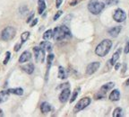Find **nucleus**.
<instances>
[{
	"instance_id": "obj_28",
	"label": "nucleus",
	"mask_w": 129,
	"mask_h": 117,
	"mask_svg": "<svg viewBox=\"0 0 129 117\" xmlns=\"http://www.w3.org/2000/svg\"><path fill=\"white\" fill-rule=\"evenodd\" d=\"M6 55V58H5L4 61H3L5 65L7 64V62H8V61H9V60H10V57H11V53H10V51H7Z\"/></svg>"
},
{
	"instance_id": "obj_11",
	"label": "nucleus",
	"mask_w": 129,
	"mask_h": 117,
	"mask_svg": "<svg viewBox=\"0 0 129 117\" xmlns=\"http://www.w3.org/2000/svg\"><path fill=\"white\" fill-rule=\"evenodd\" d=\"M30 58H31V54H30V52L28 51H25L22 53V55H21L20 58H19V62L20 63L27 62V61H30Z\"/></svg>"
},
{
	"instance_id": "obj_32",
	"label": "nucleus",
	"mask_w": 129,
	"mask_h": 117,
	"mask_svg": "<svg viewBox=\"0 0 129 117\" xmlns=\"http://www.w3.org/2000/svg\"><path fill=\"white\" fill-rule=\"evenodd\" d=\"M125 54L129 53V42L126 43V45H125Z\"/></svg>"
},
{
	"instance_id": "obj_26",
	"label": "nucleus",
	"mask_w": 129,
	"mask_h": 117,
	"mask_svg": "<svg viewBox=\"0 0 129 117\" xmlns=\"http://www.w3.org/2000/svg\"><path fill=\"white\" fill-rule=\"evenodd\" d=\"M123 111H122V109H121L120 107H117V108H116L114 111H113V116L114 117H121L122 115H123Z\"/></svg>"
},
{
	"instance_id": "obj_31",
	"label": "nucleus",
	"mask_w": 129,
	"mask_h": 117,
	"mask_svg": "<svg viewBox=\"0 0 129 117\" xmlns=\"http://www.w3.org/2000/svg\"><path fill=\"white\" fill-rule=\"evenodd\" d=\"M37 24H38V19L34 18V19H33V21H32V23L30 24V26H31V27L35 26V25H36Z\"/></svg>"
},
{
	"instance_id": "obj_29",
	"label": "nucleus",
	"mask_w": 129,
	"mask_h": 117,
	"mask_svg": "<svg viewBox=\"0 0 129 117\" xmlns=\"http://www.w3.org/2000/svg\"><path fill=\"white\" fill-rule=\"evenodd\" d=\"M63 14V11H58V12H57L56 14H55V16H54V21L57 20V19H58L59 17L61 16V14Z\"/></svg>"
},
{
	"instance_id": "obj_24",
	"label": "nucleus",
	"mask_w": 129,
	"mask_h": 117,
	"mask_svg": "<svg viewBox=\"0 0 129 117\" xmlns=\"http://www.w3.org/2000/svg\"><path fill=\"white\" fill-rule=\"evenodd\" d=\"M80 90H81V88L80 87H76V88L75 89V91H74V93H73V95H72V97L70 98V103H73V102H75V100L76 99V97H77V95H78V94H79V92H80Z\"/></svg>"
},
{
	"instance_id": "obj_25",
	"label": "nucleus",
	"mask_w": 129,
	"mask_h": 117,
	"mask_svg": "<svg viewBox=\"0 0 129 117\" xmlns=\"http://www.w3.org/2000/svg\"><path fill=\"white\" fill-rule=\"evenodd\" d=\"M30 32H24L23 33H22V35H21V41H22V43H25V42L30 38Z\"/></svg>"
},
{
	"instance_id": "obj_17",
	"label": "nucleus",
	"mask_w": 129,
	"mask_h": 117,
	"mask_svg": "<svg viewBox=\"0 0 129 117\" xmlns=\"http://www.w3.org/2000/svg\"><path fill=\"white\" fill-rule=\"evenodd\" d=\"M22 69L24 72H26L27 74H31L34 71V65L32 64V63H28V64L22 66Z\"/></svg>"
},
{
	"instance_id": "obj_8",
	"label": "nucleus",
	"mask_w": 129,
	"mask_h": 117,
	"mask_svg": "<svg viewBox=\"0 0 129 117\" xmlns=\"http://www.w3.org/2000/svg\"><path fill=\"white\" fill-rule=\"evenodd\" d=\"M100 67H101V63H100L99 61H95V62L90 63L86 68V74L92 75L93 73H95L99 69Z\"/></svg>"
},
{
	"instance_id": "obj_21",
	"label": "nucleus",
	"mask_w": 129,
	"mask_h": 117,
	"mask_svg": "<svg viewBox=\"0 0 129 117\" xmlns=\"http://www.w3.org/2000/svg\"><path fill=\"white\" fill-rule=\"evenodd\" d=\"M53 37V31L52 30H47L46 32L43 33V40L48 41L50 40Z\"/></svg>"
},
{
	"instance_id": "obj_2",
	"label": "nucleus",
	"mask_w": 129,
	"mask_h": 117,
	"mask_svg": "<svg viewBox=\"0 0 129 117\" xmlns=\"http://www.w3.org/2000/svg\"><path fill=\"white\" fill-rule=\"evenodd\" d=\"M111 47H112V42L109 39H105L96 47L95 53L99 57H104L109 52Z\"/></svg>"
},
{
	"instance_id": "obj_27",
	"label": "nucleus",
	"mask_w": 129,
	"mask_h": 117,
	"mask_svg": "<svg viewBox=\"0 0 129 117\" xmlns=\"http://www.w3.org/2000/svg\"><path fill=\"white\" fill-rule=\"evenodd\" d=\"M105 4L108 6H113V5L118 4V0H105Z\"/></svg>"
},
{
	"instance_id": "obj_7",
	"label": "nucleus",
	"mask_w": 129,
	"mask_h": 117,
	"mask_svg": "<svg viewBox=\"0 0 129 117\" xmlns=\"http://www.w3.org/2000/svg\"><path fill=\"white\" fill-rule=\"evenodd\" d=\"M113 19L116 21L117 23H122L126 19V14L125 12L121 9V8H117L115 11V14H113Z\"/></svg>"
},
{
	"instance_id": "obj_4",
	"label": "nucleus",
	"mask_w": 129,
	"mask_h": 117,
	"mask_svg": "<svg viewBox=\"0 0 129 117\" xmlns=\"http://www.w3.org/2000/svg\"><path fill=\"white\" fill-rule=\"evenodd\" d=\"M15 32H16V31L14 27H12V26L6 27V28L2 31V32H1V39H2L3 41H6V42L12 40V39L15 36Z\"/></svg>"
},
{
	"instance_id": "obj_36",
	"label": "nucleus",
	"mask_w": 129,
	"mask_h": 117,
	"mask_svg": "<svg viewBox=\"0 0 129 117\" xmlns=\"http://www.w3.org/2000/svg\"><path fill=\"white\" fill-rule=\"evenodd\" d=\"M125 85L127 86V87H129V79L126 80V82H125Z\"/></svg>"
},
{
	"instance_id": "obj_34",
	"label": "nucleus",
	"mask_w": 129,
	"mask_h": 117,
	"mask_svg": "<svg viewBox=\"0 0 129 117\" xmlns=\"http://www.w3.org/2000/svg\"><path fill=\"white\" fill-rule=\"evenodd\" d=\"M33 16H34V14H33V13H32V14H30V17H29V18H28V20H27V23H30V21L32 20V17H33Z\"/></svg>"
},
{
	"instance_id": "obj_16",
	"label": "nucleus",
	"mask_w": 129,
	"mask_h": 117,
	"mask_svg": "<svg viewBox=\"0 0 129 117\" xmlns=\"http://www.w3.org/2000/svg\"><path fill=\"white\" fill-rule=\"evenodd\" d=\"M40 111L42 113H48L51 111V105L48 102H43L40 105Z\"/></svg>"
},
{
	"instance_id": "obj_14",
	"label": "nucleus",
	"mask_w": 129,
	"mask_h": 117,
	"mask_svg": "<svg viewBox=\"0 0 129 117\" xmlns=\"http://www.w3.org/2000/svg\"><path fill=\"white\" fill-rule=\"evenodd\" d=\"M10 95V92L8 90H3L0 92V104L5 103L6 101H7Z\"/></svg>"
},
{
	"instance_id": "obj_10",
	"label": "nucleus",
	"mask_w": 129,
	"mask_h": 117,
	"mask_svg": "<svg viewBox=\"0 0 129 117\" xmlns=\"http://www.w3.org/2000/svg\"><path fill=\"white\" fill-rule=\"evenodd\" d=\"M121 30H122V26H120V25H117V26H115V27H112V28H110L109 31H108V32H109V34L110 35L111 37H117L118 36V34L120 33Z\"/></svg>"
},
{
	"instance_id": "obj_23",
	"label": "nucleus",
	"mask_w": 129,
	"mask_h": 117,
	"mask_svg": "<svg viewBox=\"0 0 129 117\" xmlns=\"http://www.w3.org/2000/svg\"><path fill=\"white\" fill-rule=\"evenodd\" d=\"M53 60H54V54L49 53L48 56V58H47V68H48V69H49V68L51 67V65H52Z\"/></svg>"
},
{
	"instance_id": "obj_22",
	"label": "nucleus",
	"mask_w": 129,
	"mask_h": 117,
	"mask_svg": "<svg viewBox=\"0 0 129 117\" xmlns=\"http://www.w3.org/2000/svg\"><path fill=\"white\" fill-rule=\"evenodd\" d=\"M58 77L60 79H64L67 77V73H66V70L63 67H59L58 68Z\"/></svg>"
},
{
	"instance_id": "obj_19",
	"label": "nucleus",
	"mask_w": 129,
	"mask_h": 117,
	"mask_svg": "<svg viewBox=\"0 0 129 117\" xmlns=\"http://www.w3.org/2000/svg\"><path fill=\"white\" fill-rule=\"evenodd\" d=\"M120 53H121V50H118V51H116V52L113 54L112 58H111V60L109 61V62L111 63V65H115L116 63H117V61H118L119 57H120Z\"/></svg>"
},
{
	"instance_id": "obj_1",
	"label": "nucleus",
	"mask_w": 129,
	"mask_h": 117,
	"mask_svg": "<svg viewBox=\"0 0 129 117\" xmlns=\"http://www.w3.org/2000/svg\"><path fill=\"white\" fill-rule=\"evenodd\" d=\"M72 36L70 30L66 25H61L59 27H56L53 30V39L55 41H61L64 39L70 38Z\"/></svg>"
},
{
	"instance_id": "obj_13",
	"label": "nucleus",
	"mask_w": 129,
	"mask_h": 117,
	"mask_svg": "<svg viewBox=\"0 0 129 117\" xmlns=\"http://www.w3.org/2000/svg\"><path fill=\"white\" fill-rule=\"evenodd\" d=\"M114 87H115V83L114 82H109V83H107V84L103 85L102 87H101V90L100 91L102 92L103 94H106L108 91H109L110 89H112Z\"/></svg>"
},
{
	"instance_id": "obj_20",
	"label": "nucleus",
	"mask_w": 129,
	"mask_h": 117,
	"mask_svg": "<svg viewBox=\"0 0 129 117\" xmlns=\"http://www.w3.org/2000/svg\"><path fill=\"white\" fill-rule=\"evenodd\" d=\"M8 91L10 92V94H14L17 95H23V89L22 87H16V88L8 89Z\"/></svg>"
},
{
	"instance_id": "obj_18",
	"label": "nucleus",
	"mask_w": 129,
	"mask_h": 117,
	"mask_svg": "<svg viewBox=\"0 0 129 117\" xmlns=\"http://www.w3.org/2000/svg\"><path fill=\"white\" fill-rule=\"evenodd\" d=\"M46 9V3L45 0H38V13L40 14H42V13Z\"/></svg>"
},
{
	"instance_id": "obj_9",
	"label": "nucleus",
	"mask_w": 129,
	"mask_h": 117,
	"mask_svg": "<svg viewBox=\"0 0 129 117\" xmlns=\"http://www.w3.org/2000/svg\"><path fill=\"white\" fill-rule=\"evenodd\" d=\"M70 89H69V87H66V88H64L62 90V92L60 93V95H59V101L61 102V103H66V102L68 100L69 96H70Z\"/></svg>"
},
{
	"instance_id": "obj_15",
	"label": "nucleus",
	"mask_w": 129,
	"mask_h": 117,
	"mask_svg": "<svg viewBox=\"0 0 129 117\" xmlns=\"http://www.w3.org/2000/svg\"><path fill=\"white\" fill-rule=\"evenodd\" d=\"M40 47L41 49H43L45 51H48V52H50L52 51V45H51L50 43H48V41H44L42 43H40Z\"/></svg>"
},
{
	"instance_id": "obj_37",
	"label": "nucleus",
	"mask_w": 129,
	"mask_h": 117,
	"mask_svg": "<svg viewBox=\"0 0 129 117\" xmlns=\"http://www.w3.org/2000/svg\"><path fill=\"white\" fill-rule=\"evenodd\" d=\"M3 115H4V113H3V111L0 109V116H3Z\"/></svg>"
},
{
	"instance_id": "obj_3",
	"label": "nucleus",
	"mask_w": 129,
	"mask_h": 117,
	"mask_svg": "<svg viewBox=\"0 0 129 117\" xmlns=\"http://www.w3.org/2000/svg\"><path fill=\"white\" fill-rule=\"evenodd\" d=\"M105 4L99 0H91L88 4V10L92 14H99L104 9Z\"/></svg>"
},
{
	"instance_id": "obj_12",
	"label": "nucleus",
	"mask_w": 129,
	"mask_h": 117,
	"mask_svg": "<svg viewBox=\"0 0 129 117\" xmlns=\"http://www.w3.org/2000/svg\"><path fill=\"white\" fill-rule=\"evenodd\" d=\"M109 98L110 101H113V102L118 101L119 98H120V92H119L118 89H115V90H113L110 93V95H109Z\"/></svg>"
},
{
	"instance_id": "obj_30",
	"label": "nucleus",
	"mask_w": 129,
	"mask_h": 117,
	"mask_svg": "<svg viewBox=\"0 0 129 117\" xmlns=\"http://www.w3.org/2000/svg\"><path fill=\"white\" fill-rule=\"evenodd\" d=\"M63 2V0H56V8H59L61 6V4H62Z\"/></svg>"
},
{
	"instance_id": "obj_5",
	"label": "nucleus",
	"mask_w": 129,
	"mask_h": 117,
	"mask_svg": "<svg viewBox=\"0 0 129 117\" xmlns=\"http://www.w3.org/2000/svg\"><path fill=\"white\" fill-rule=\"evenodd\" d=\"M90 104H91V98L90 97H83L81 100H79V102L76 104V105L75 106V109H74V112L78 113V112L86 108Z\"/></svg>"
},
{
	"instance_id": "obj_33",
	"label": "nucleus",
	"mask_w": 129,
	"mask_h": 117,
	"mask_svg": "<svg viewBox=\"0 0 129 117\" xmlns=\"http://www.w3.org/2000/svg\"><path fill=\"white\" fill-rule=\"evenodd\" d=\"M20 48H21V43H17V44L14 46V51H18L19 50H20Z\"/></svg>"
},
{
	"instance_id": "obj_35",
	"label": "nucleus",
	"mask_w": 129,
	"mask_h": 117,
	"mask_svg": "<svg viewBox=\"0 0 129 117\" xmlns=\"http://www.w3.org/2000/svg\"><path fill=\"white\" fill-rule=\"evenodd\" d=\"M120 66H121L120 63H117V64H116V66H115V69H117H117H119V67H120Z\"/></svg>"
},
{
	"instance_id": "obj_6",
	"label": "nucleus",
	"mask_w": 129,
	"mask_h": 117,
	"mask_svg": "<svg viewBox=\"0 0 129 117\" xmlns=\"http://www.w3.org/2000/svg\"><path fill=\"white\" fill-rule=\"evenodd\" d=\"M33 51H34L35 55V61L38 63H42L45 60V51L40 47H34L33 48Z\"/></svg>"
}]
</instances>
